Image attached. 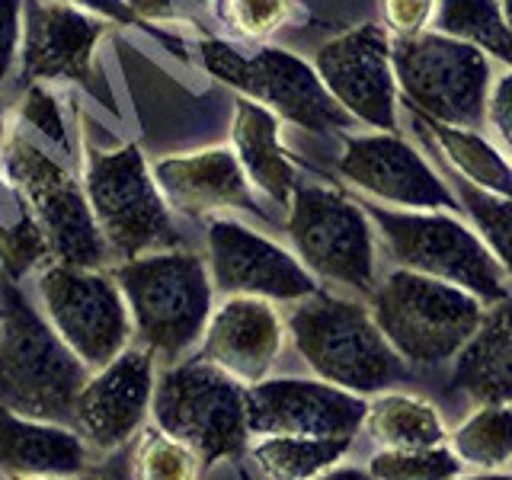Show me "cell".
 Here are the masks:
<instances>
[{"label": "cell", "instance_id": "39", "mask_svg": "<svg viewBox=\"0 0 512 480\" xmlns=\"http://www.w3.org/2000/svg\"><path fill=\"white\" fill-rule=\"evenodd\" d=\"M208 0H128L141 23H160V20H183L192 10L205 7Z\"/></svg>", "mask_w": 512, "mask_h": 480}, {"label": "cell", "instance_id": "44", "mask_svg": "<svg viewBox=\"0 0 512 480\" xmlns=\"http://www.w3.org/2000/svg\"><path fill=\"white\" fill-rule=\"evenodd\" d=\"M13 480H61V477H13Z\"/></svg>", "mask_w": 512, "mask_h": 480}, {"label": "cell", "instance_id": "5", "mask_svg": "<svg viewBox=\"0 0 512 480\" xmlns=\"http://www.w3.org/2000/svg\"><path fill=\"white\" fill-rule=\"evenodd\" d=\"M375 231L388 244L397 266L452 282L484 304L509 295L506 272L487 250L480 234L455 212H416V208H381L362 202Z\"/></svg>", "mask_w": 512, "mask_h": 480}, {"label": "cell", "instance_id": "11", "mask_svg": "<svg viewBox=\"0 0 512 480\" xmlns=\"http://www.w3.org/2000/svg\"><path fill=\"white\" fill-rule=\"evenodd\" d=\"M0 154H4V167L13 186L23 192L32 215L42 224L55 260L68 266L100 269L106 263L109 247L93 218L87 189L58 160L39 151L20 132H13L0 144Z\"/></svg>", "mask_w": 512, "mask_h": 480}, {"label": "cell", "instance_id": "23", "mask_svg": "<svg viewBox=\"0 0 512 480\" xmlns=\"http://www.w3.org/2000/svg\"><path fill=\"white\" fill-rule=\"evenodd\" d=\"M279 132H282V119L276 112L256 100H247V96L237 100L231 141L240 167H244L247 180L256 189H263L272 202L288 208L292 192L298 186V170L288 160V151L279 144Z\"/></svg>", "mask_w": 512, "mask_h": 480}, {"label": "cell", "instance_id": "36", "mask_svg": "<svg viewBox=\"0 0 512 480\" xmlns=\"http://www.w3.org/2000/svg\"><path fill=\"white\" fill-rule=\"evenodd\" d=\"M23 7H26V0H0V84L7 80L16 45H20Z\"/></svg>", "mask_w": 512, "mask_h": 480}, {"label": "cell", "instance_id": "10", "mask_svg": "<svg viewBox=\"0 0 512 480\" xmlns=\"http://www.w3.org/2000/svg\"><path fill=\"white\" fill-rule=\"evenodd\" d=\"M288 237L314 276L372 295L378 285L375 224L365 205L327 186H295Z\"/></svg>", "mask_w": 512, "mask_h": 480}, {"label": "cell", "instance_id": "34", "mask_svg": "<svg viewBox=\"0 0 512 480\" xmlns=\"http://www.w3.org/2000/svg\"><path fill=\"white\" fill-rule=\"evenodd\" d=\"M439 0H381V20L391 39H410L420 36L432 26Z\"/></svg>", "mask_w": 512, "mask_h": 480}, {"label": "cell", "instance_id": "6", "mask_svg": "<svg viewBox=\"0 0 512 480\" xmlns=\"http://www.w3.org/2000/svg\"><path fill=\"white\" fill-rule=\"evenodd\" d=\"M151 413L157 429L199 455L202 468L240 458L250 439L247 384L202 356L170 365L160 381H154Z\"/></svg>", "mask_w": 512, "mask_h": 480}, {"label": "cell", "instance_id": "1", "mask_svg": "<svg viewBox=\"0 0 512 480\" xmlns=\"http://www.w3.org/2000/svg\"><path fill=\"white\" fill-rule=\"evenodd\" d=\"M90 365L29 308L13 279L0 282V407L26 420L74 426Z\"/></svg>", "mask_w": 512, "mask_h": 480}, {"label": "cell", "instance_id": "42", "mask_svg": "<svg viewBox=\"0 0 512 480\" xmlns=\"http://www.w3.org/2000/svg\"><path fill=\"white\" fill-rule=\"evenodd\" d=\"M455 480H512V474H474V477H455Z\"/></svg>", "mask_w": 512, "mask_h": 480}, {"label": "cell", "instance_id": "9", "mask_svg": "<svg viewBox=\"0 0 512 480\" xmlns=\"http://www.w3.org/2000/svg\"><path fill=\"white\" fill-rule=\"evenodd\" d=\"M84 189L109 250L125 260L180 250L183 237L170 218V202L138 144H122L116 151L90 148Z\"/></svg>", "mask_w": 512, "mask_h": 480}, {"label": "cell", "instance_id": "12", "mask_svg": "<svg viewBox=\"0 0 512 480\" xmlns=\"http://www.w3.org/2000/svg\"><path fill=\"white\" fill-rule=\"evenodd\" d=\"M52 327L90 368H103L128 349L132 314L116 279L96 269L52 263L39 279Z\"/></svg>", "mask_w": 512, "mask_h": 480}, {"label": "cell", "instance_id": "32", "mask_svg": "<svg viewBox=\"0 0 512 480\" xmlns=\"http://www.w3.org/2000/svg\"><path fill=\"white\" fill-rule=\"evenodd\" d=\"M48 256H52V244L32 208H26L16 224L0 221V266L13 282H20L32 266L45 263Z\"/></svg>", "mask_w": 512, "mask_h": 480}, {"label": "cell", "instance_id": "28", "mask_svg": "<svg viewBox=\"0 0 512 480\" xmlns=\"http://www.w3.org/2000/svg\"><path fill=\"white\" fill-rule=\"evenodd\" d=\"M452 452L487 471L512 461V404H480L455 429Z\"/></svg>", "mask_w": 512, "mask_h": 480}, {"label": "cell", "instance_id": "29", "mask_svg": "<svg viewBox=\"0 0 512 480\" xmlns=\"http://www.w3.org/2000/svg\"><path fill=\"white\" fill-rule=\"evenodd\" d=\"M458 202L474 221V231L487 244V250L496 256V263L503 266L506 279H512V199L493 196L468 180H458Z\"/></svg>", "mask_w": 512, "mask_h": 480}, {"label": "cell", "instance_id": "4", "mask_svg": "<svg viewBox=\"0 0 512 480\" xmlns=\"http://www.w3.org/2000/svg\"><path fill=\"white\" fill-rule=\"evenodd\" d=\"M375 324L410 365L452 362L484 320L487 304L471 292L397 266L368 295Z\"/></svg>", "mask_w": 512, "mask_h": 480}, {"label": "cell", "instance_id": "33", "mask_svg": "<svg viewBox=\"0 0 512 480\" xmlns=\"http://www.w3.org/2000/svg\"><path fill=\"white\" fill-rule=\"evenodd\" d=\"M295 0H218L221 23L234 29L237 36L260 42L288 23Z\"/></svg>", "mask_w": 512, "mask_h": 480}, {"label": "cell", "instance_id": "13", "mask_svg": "<svg viewBox=\"0 0 512 480\" xmlns=\"http://www.w3.org/2000/svg\"><path fill=\"white\" fill-rule=\"evenodd\" d=\"M391 45L394 39L388 29L362 23L324 42L314 55V68L333 100L375 132H397L400 90Z\"/></svg>", "mask_w": 512, "mask_h": 480}, {"label": "cell", "instance_id": "22", "mask_svg": "<svg viewBox=\"0 0 512 480\" xmlns=\"http://www.w3.org/2000/svg\"><path fill=\"white\" fill-rule=\"evenodd\" d=\"M452 388L474 404H512V295L487 304L452 368Z\"/></svg>", "mask_w": 512, "mask_h": 480}, {"label": "cell", "instance_id": "15", "mask_svg": "<svg viewBox=\"0 0 512 480\" xmlns=\"http://www.w3.org/2000/svg\"><path fill=\"white\" fill-rule=\"evenodd\" d=\"M368 400L320 378H263L247 388L250 436H356Z\"/></svg>", "mask_w": 512, "mask_h": 480}, {"label": "cell", "instance_id": "24", "mask_svg": "<svg viewBox=\"0 0 512 480\" xmlns=\"http://www.w3.org/2000/svg\"><path fill=\"white\" fill-rule=\"evenodd\" d=\"M416 125L439 144L448 164L461 173V180L474 183L484 192H493V196L512 199V160L493 141L480 135L477 128H455L436 119H426L420 112H416Z\"/></svg>", "mask_w": 512, "mask_h": 480}, {"label": "cell", "instance_id": "14", "mask_svg": "<svg viewBox=\"0 0 512 480\" xmlns=\"http://www.w3.org/2000/svg\"><path fill=\"white\" fill-rule=\"evenodd\" d=\"M208 266L212 285L228 298L304 301L320 292L314 272L295 253L234 218H208Z\"/></svg>", "mask_w": 512, "mask_h": 480}, {"label": "cell", "instance_id": "40", "mask_svg": "<svg viewBox=\"0 0 512 480\" xmlns=\"http://www.w3.org/2000/svg\"><path fill=\"white\" fill-rule=\"evenodd\" d=\"M61 4H71L77 10H90V13L119 23V26H138L141 23L135 16V10L128 7V0H61Z\"/></svg>", "mask_w": 512, "mask_h": 480}, {"label": "cell", "instance_id": "3", "mask_svg": "<svg viewBox=\"0 0 512 480\" xmlns=\"http://www.w3.org/2000/svg\"><path fill=\"white\" fill-rule=\"evenodd\" d=\"M128 314L135 317L141 343L164 362H176L192 349L212 317V272L189 250H160L125 260L112 269Z\"/></svg>", "mask_w": 512, "mask_h": 480}, {"label": "cell", "instance_id": "2", "mask_svg": "<svg viewBox=\"0 0 512 480\" xmlns=\"http://www.w3.org/2000/svg\"><path fill=\"white\" fill-rule=\"evenodd\" d=\"M288 330L311 372L352 394H381L410 375L407 362L375 324L372 308H365L362 301L320 288L311 298L298 301L288 317Z\"/></svg>", "mask_w": 512, "mask_h": 480}, {"label": "cell", "instance_id": "45", "mask_svg": "<svg viewBox=\"0 0 512 480\" xmlns=\"http://www.w3.org/2000/svg\"><path fill=\"white\" fill-rule=\"evenodd\" d=\"M240 480H250V477H247V474H240Z\"/></svg>", "mask_w": 512, "mask_h": 480}, {"label": "cell", "instance_id": "35", "mask_svg": "<svg viewBox=\"0 0 512 480\" xmlns=\"http://www.w3.org/2000/svg\"><path fill=\"white\" fill-rule=\"evenodd\" d=\"M20 109H23V119L26 122H32L42 135L58 141L61 148L68 151V132H64V122H61V112H58V100L42 84H29L26 87V96H23V106Z\"/></svg>", "mask_w": 512, "mask_h": 480}, {"label": "cell", "instance_id": "46", "mask_svg": "<svg viewBox=\"0 0 512 480\" xmlns=\"http://www.w3.org/2000/svg\"><path fill=\"white\" fill-rule=\"evenodd\" d=\"M509 160H512V144H509Z\"/></svg>", "mask_w": 512, "mask_h": 480}, {"label": "cell", "instance_id": "41", "mask_svg": "<svg viewBox=\"0 0 512 480\" xmlns=\"http://www.w3.org/2000/svg\"><path fill=\"white\" fill-rule=\"evenodd\" d=\"M314 480H378V477H372V471H362V468H333L330 471H324L320 477H314Z\"/></svg>", "mask_w": 512, "mask_h": 480}, {"label": "cell", "instance_id": "27", "mask_svg": "<svg viewBox=\"0 0 512 480\" xmlns=\"http://www.w3.org/2000/svg\"><path fill=\"white\" fill-rule=\"evenodd\" d=\"M432 29L477 45L480 52L500 58L512 68V29L500 0H439Z\"/></svg>", "mask_w": 512, "mask_h": 480}, {"label": "cell", "instance_id": "8", "mask_svg": "<svg viewBox=\"0 0 512 480\" xmlns=\"http://www.w3.org/2000/svg\"><path fill=\"white\" fill-rule=\"evenodd\" d=\"M199 58L202 68L224 87L240 90L247 100L263 103L298 128L324 135L356 125V119L330 96L314 64L285 48L263 45L253 55H244L224 39H202Z\"/></svg>", "mask_w": 512, "mask_h": 480}, {"label": "cell", "instance_id": "16", "mask_svg": "<svg viewBox=\"0 0 512 480\" xmlns=\"http://www.w3.org/2000/svg\"><path fill=\"white\" fill-rule=\"evenodd\" d=\"M343 180L368 192L378 202L416 212H455L458 199L452 186L429 167V160L397 132L349 135L336 164Z\"/></svg>", "mask_w": 512, "mask_h": 480}, {"label": "cell", "instance_id": "37", "mask_svg": "<svg viewBox=\"0 0 512 480\" xmlns=\"http://www.w3.org/2000/svg\"><path fill=\"white\" fill-rule=\"evenodd\" d=\"M487 125H493L496 135L512 144V71L493 80L487 96Z\"/></svg>", "mask_w": 512, "mask_h": 480}, {"label": "cell", "instance_id": "21", "mask_svg": "<svg viewBox=\"0 0 512 480\" xmlns=\"http://www.w3.org/2000/svg\"><path fill=\"white\" fill-rule=\"evenodd\" d=\"M87 442L74 426L26 420L0 407V471L10 477H77L87 468Z\"/></svg>", "mask_w": 512, "mask_h": 480}, {"label": "cell", "instance_id": "18", "mask_svg": "<svg viewBox=\"0 0 512 480\" xmlns=\"http://www.w3.org/2000/svg\"><path fill=\"white\" fill-rule=\"evenodd\" d=\"M282 340V317L266 298L231 295L208 317L199 356L250 388L272 372Z\"/></svg>", "mask_w": 512, "mask_h": 480}, {"label": "cell", "instance_id": "26", "mask_svg": "<svg viewBox=\"0 0 512 480\" xmlns=\"http://www.w3.org/2000/svg\"><path fill=\"white\" fill-rule=\"evenodd\" d=\"M352 439L356 436H263L250 448V455L272 480H314L330 471L336 461H343Z\"/></svg>", "mask_w": 512, "mask_h": 480}, {"label": "cell", "instance_id": "20", "mask_svg": "<svg viewBox=\"0 0 512 480\" xmlns=\"http://www.w3.org/2000/svg\"><path fill=\"white\" fill-rule=\"evenodd\" d=\"M154 180L164 199L189 215L218 212V208L260 212L250 196L247 173L231 148H205L183 157H164L154 164Z\"/></svg>", "mask_w": 512, "mask_h": 480}, {"label": "cell", "instance_id": "7", "mask_svg": "<svg viewBox=\"0 0 512 480\" xmlns=\"http://www.w3.org/2000/svg\"><path fill=\"white\" fill-rule=\"evenodd\" d=\"M391 55L397 90L413 112L455 128L487 122L493 64L477 45L426 29L420 36L394 39Z\"/></svg>", "mask_w": 512, "mask_h": 480}, {"label": "cell", "instance_id": "17", "mask_svg": "<svg viewBox=\"0 0 512 480\" xmlns=\"http://www.w3.org/2000/svg\"><path fill=\"white\" fill-rule=\"evenodd\" d=\"M151 400L154 352L148 346L122 349L80 388L74 404V429L96 452H116L141 429Z\"/></svg>", "mask_w": 512, "mask_h": 480}, {"label": "cell", "instance_id": "43", "mask_svg": "<svg viewBox=\"0 0 512 480\" xmlns=\"http://www.w3.org/2000/svg\"><path fill=\"white\" fill-rule=\"evenodd\" d=\"M503 4V16H506V23H509V29H512V0H500Z\"/></svg>", "mask_w": 512, "mask_h": 480}, {"label": "cell", "instance_id": "38", "mask_svg": "<svg viewBox=\"0 0 512 480\" xmlns=\"http://www.w3.org/2000/svg\"><path fill=\"white\" fill-rule=\"evenodd\" d=\"M74 480H135V452L128 445L106 452L103 461L87 464Z\"/></svg>", "mask_w": 512, "mask_h": 480}, {"label": "cell", "instance_id": "31", "mask_svg": "<svg viewBox=\"0 0 512 480\" xmlns=\"http://www.w3.org/2000/svg\"><path fill=\"white\" fill-rule=\"evenodd\" d=\"M202 471L199 455L164 429L144 432L135 452V480H196Z\"/></svg>", "mask_w": 512, "mask_h": 480}, {"label": "cell", "instance_id": "30", "mask_svg": "<svg viewBox=\"0 0 512 480\" xmlns=\"http://www.w3.org/2000/svg\"><path fill=\"white\" fill-rule=\"evenodd\" d=\"M461 458L445 445L432 448H381L368 461L378 480H455L461 477Z\"/></svg>", "mask_w": 512, "mask_h": 480}, {"label": "cell", "instance_id": "25", "mask_svg": "<svg viewBox=\"0 0 512 480\" xmlns=\"http://www.w3.org/2000/svg\"><path fill=\"white\" fill-rule=\"evenodd\" d=\"M365 429L384 448H432L445 442L439 410L423 397L381 391L368 404Z\"/></svg>", "mask_w": 512, "mask_h": 480}, {"label": "cell", "instance_id": "19", "mask_svg": "<svg viewBox=\"0 0 512 480\" xmlns=\"http://www.w3.org/2000/svg\"><path fill=\"white\" fill-rule=\"evenodd\" d=\"M103 23L71 4L26 0V39H23V77L39 80H90L93 48L103 36Z\"/></svg>", "mask_w": 512, "mask_h": 480}]
</instances>
